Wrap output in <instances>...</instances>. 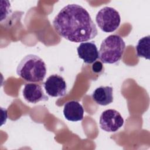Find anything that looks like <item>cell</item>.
Segmentation results:
<instances>
[{
	"label": "cell",
	"instance_id": "52a82bcc",
	"mask_svg": "<svg viewBox=\"0 0 150 150\" xmlns=\"http://www.w3.org/2000/svg\"><path fill=\"white\" fill-rule=\"evenodd\" d=\"M22 93L25 100L33 104L41 101H47L49 99V97L45 94L42 87L37 84H26Z\"/></svg>",
	"mask_w": 150,
	"mask_h": 150
},
{
	"label": "cell",
	"instance_id": "ba28073f",
	"mask_svg": "<svg viewBox=\"0 0 150 150\" xmlns=\"http://www.w3.org/2000/svg\"><path fill=\"white\" fill-rule=\"evenodd\" d=\"M77 51L79 58L87 64L93 63L98 58V51L94 42L81 43Z\"/></svg>",
	"mask_w": 150,
	"mask_h": 150
},
{
	"label": "cell",
	"instance_id": "6da1fadb",
	"mask_svg": "<svg viewBox=\"0 0 150 150\" xmlns=\"http://www.w3.org/2000/svg\"><path fill=\"white\" fill-rule=\"evenodd\" d=\"M53 25L58 35L76 43L88 41L98 34L88 11L75 4L63 8L54 17Z\"/></svg>",
	"mask_w": 150,
	"mask_h": 150
},
{
	"label": "cell",
	"instance_id": "9c48e42d",
	"mask_svg": "<svg viewBox=\"0 0 150 150\" xmlns=\"http://www.w3.org/2000/svg\"><path fill=\"white\" fill-rule=\"evenodd\" d=\"M63 114L65 118L69 121H81L83 118L84 109L78 101H70L64 104Z\"/></svg>",
	"mask_w": 150,
	"mask_h": 150
},
{
	"label": "cell",
	"instance_id": "5b68a950",
	"mask_svg": "<svg viewBox=\"0 0 150 150\" xmlns=\"http://www.w3.org/2000/svg\"><path fill=\"white\" fill-rule=\"evenodd\" d=\"M124 121L120 113L115 110L103 111L100 117V128L107 132H116L124 124Z\"/></svg>",
	"mask_w": 150,
	"mask_h": 150
},
{
	"label": "cell",
	"instance_id": "7a4b0ae2",
	"mask_svg": "<svg viewBox=\"0 0 150 150\" xmlns=\"http://www.w3.org/2000/svg\"><path fill=\"white\" fill-rule=\"evenodd\" d=\"M16 73L27 81L40 82L46 74V64L40 57L30 54L21 60L16 69Z\"/></svg>",
	"mask_w": 150,
	"mask_h": 150
},
{
	"label": "cell",
	"instance_id": "8992f818",
	"mask_svg": "<svg viewBox=\"0 0 150 150\" xmlns=\"http://www.w3.org/2000/svg\"><path fill=\"white\" fill-rule=\"evenodd\" d=\"M46 93L52 97H62L67 93V84L64 79L58 74L50 76L43 83Z\"/></svg>",
	"mask_w": 150,
	"mask_h": 150
},
{
	"label": "cell",
	"instance_id": "3957f363",
	"mask_svg": "<svg viewBox=\"0 0 150 150\" xmlns=\"http://www.w3.org/2000/svg\"><path fill=\"white\" fill-rule=\"evenodd\" d=\"M125 48L123 39L117 35H111L104 39L98 51V57L103 63L113 64L122 57Z\"/></svg>",
	"mask_w": 150,
	"mask_h": 150
},
{
	"label": "cell",
	"instance_id": "277c9868",
	"mask_svg": "<svg viewBox=\"0 0 150 150\" xmlns=\"http://www.w3.org/2000/svg\"><path fill=\"white\" fill-rule=\"evenodd\" d=\"M96 21L101 30L112 32L120 26L121 17L119 12L114 8L105 6L97 13Z\"/></svg>",
	"mask_w": 150,
	"mask_h": 150
},
{
	"label": "cell",
	"instance_id": "8fae6325",
	"mask_svg": "<svg viewBox=\"0 0 150 150\" xmlns=\"http://www.w3.org/2000/svg\"><path fill=\"white\" fill-rule=\"evenodd\" d=\"M150 36L143 37L139 40L135 49L137 55L139 57H144L146 59H149Z\"/></svg>",
	"mask_w": 150,
	"mask_h": 150
},
{
	"label": "cell",
	"instance_id": "30bf717a",
	"mask_svg": "<svg viewBox=\"0 0 150 150\" xmlns=\"http://www.w3.org/2000/svg\"><path fill=\"white\" fill-rule=\"evenodd\" d=\"M93 100L98 104L107 105L113 101V88L110 86H100L92 94Z\"/></svg>",
	"mask_w": 150,
	"mask_h": 150
},
{
	"label": "cell",
	"instance_id": "7c38bea8",
	"mask_svg": "<svg viewBox=\"0 0 150 150\" xmlns=\"http://www.w3.org/2000/svg\"><path fill=\"white\" fill-rule=\"evenodd\" d=\"M93 70L96 73H98L103 69V64L100 62H94L92 67Z\"/></svg>",
	"mask_w": 150,
	"mask_h": 150
}]
</instances>
